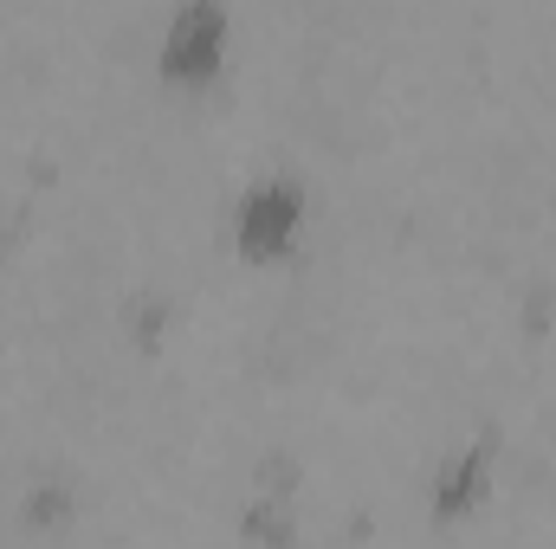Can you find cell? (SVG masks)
Wrapping results in <instances>:
<instances>
[{
	"label": "cell",
	"mask_w": 556,
	"mask_h": 549,
	"mask_svg": "<svg viewBox=\"0 0 556 549\" xmlns=\"http://www.w3.org/2000/svg\"><path fill=\"white\" fill-rule=\"evenodd\" d=\"M304 233V188L298 175H260L233 201V246L247 259H285Z\"/></svg>",
	"instance_id": "obj_1"
},
{
	"label": "cell",
	"mask_w": 556,
	"mask_h": 549,
	"mask_svg": "<svg viewBox=\"0 0 556 549\" xmlns=\"http://www.w3.org/2000/svg\"><path fill=\"white\" fill-rule=\"evenodd\" d=\"M227 7L220 0H188L175 20H168V33H162V78H175V85H207L214 72H220V59H227Z\"/></svg>",
	"instance_id": "obj_2"
},
{
	"label": "cell",
	"mask_w": 556,
	"mask_h": 549,
	"mask_svg": "<svg viewBox=\"0 0 556 549\" xmlns=\"http://www.w3.org/2000/svg\"><path fill=\"white\" fill-rule=\"evenodd\" d=\"M492 439H472L466 452H453L440 472H433V511L440 518H466L472 505H485V491H492Z\"/></svg>",
	"instance_id": "obj_3"
}]
</instances>
